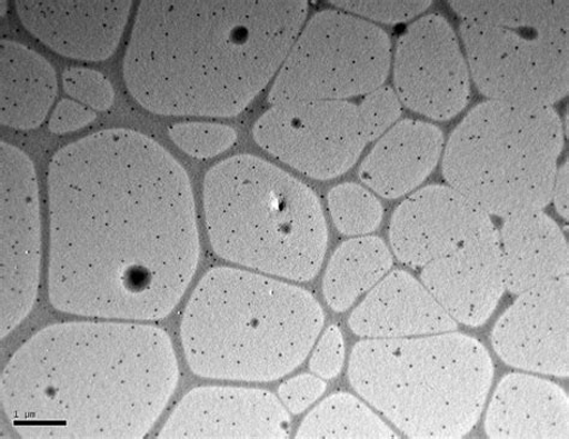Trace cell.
Returning a JSON list of instances; mask_svg holds the SVG:
<instances>
[{
	"label": "cell",
	"instance_id": "1",
	"mask_svg": "<svg viewBox=\"0 0 569 439\" xmlns=\"http://www.w3.org/2000/svg\"><path fill=\"white\" fill-rule=\"evenodd\" d=\"M48 181L52 306L107 320L170 315L200 260L182 164L143 133L103 130L59 150Z\"/></svg>",
	"mask_w": 569,
	"mask_h": 439
},
{
	"label": "cell",
	"instance_id": "2",
	"mask_svg": "<svg viewBox=\"0 0 569 439\" xmlns=\"http://www.w3.org/2000/svg\"><path fill=\"white\" fill-rule=\"evenodd\" d=\"M179 380L167 331L146 325L71 322L27 340L8 361L0 399L23 438H142Z\"/></svg>",
	"mask_w": 569,
	"mask_h": 439
},
{
	"label": "cell",
	"instance_id": "3",
	"mask_svg": "<svg viewBox=\"0 0 569 439\" xmlns=\"http://www.w3.org/2000/svg\"><path fill=\"white\" fill-rule=\"evenodd\" d=\"M303 0H144L128 44L129 92L162 116L232 117L279 72Z\"/></svg>",
	"mask_w": 569,
	"mask_h": 439
},
{
	"label": "cell",
	"instance_id": "4",
	"mask_svg": "<svg viewBox=\"0 0 569 439\" xmlns=\"http://www.w3.org/2000/svg\"><path fill=\"white\" fill-rule=\"evenodd\" d=\"M323 323L320 302L308 291L241 269L216 268L193 290L181 337L198 376L272 382L302 365Z\"/></svg>",
	"mask_w": 569,
	"mask_h": 439
},
{
	"label": "cell",
	"instance_id": "5",
	"mask_svg": "<svg viewBox=\"0 0 569 439\" xmlns=\"http://www.w3.org/2000/svg\"><path fill=\"white\" fill-rule=\"evenodd\" d=\"M493 377L486 347L459 332L369 339L350 357L352 388L417 439L467 436L481 418Z\"/></svg>",
	"mask_w": 569,
	"mask_h": 439
},
{
	"label": "cell",
	"instance_id": "6",
	"mask_svg": "<svg viewBox=\"0 0 569 439\" xmlns=\"http://www.w3.org/2000/svg\"><path fill=\"white\" fill-rule=\"evenodd\" d=\"M206 226L223 260L292 281L319 275L328 230L316 192L278 166L236 156L209 170Z\"/></svg>",
	"mask_w": 569,
	"mask_h": 439
},
{
	"label": "cell",
	"instance_id": "7",
	"mask_svg": "<svg viewBox=\"0 0 569 439\" xmlns=\"http://www.w3.org/2000/svg\"><path fill=\"white\" fill-rule=\"evenodd\" d=\"M565 144L552 106L488 100L456 128L442 154L452 187L491 217L543 210Z\"/></svg>",
	"mask_w": 569,
	"mask_h": 439
},
{
	"label": "cell",
	"instance_id": "8",
	"mask_svg": "<svg viewBox=\"0 0 569 439\" xmlns=\"http://www.w3.org/2000/svg\"><path fill=\"white\" fill-rule=\"evenodd\" d=\"M471 79L493 101L552 106L569 89L568 0H455Z\"/></svg>",
	"mask_w": 569,
	"mask_h": 439
},
{
	"label": "cell",
	"instance_id": "9",
	"mask_svg": "<svg viewBox=\"0 0 569 439\" xmlns=\"http://www.w3.org/2000/svg\"><path fill=\"white\" fill-rule=\"evenodd\" d=\"M391 62V40L385 30L348 12L321 11L298 34L269 102L366 97L385 83Z\"/></svg>",
	"mask_w": 569,
	"mask_h": 439
},
{
	"label": "cell",
	"instance_id": "10",
	"mask_svg": "<svg viewBox=\"0 0 569 439\" xmlns=\"http://www.w3.org/2000/svg\"><path fill=\"white\" fill-rule=\"evenodd\" d=\"M253 138L268 153L318 180L347 173L367 144L357 104L350 101L272 106L254 123Z\"/></svg>",
	"mask_w": 569,
	"mask_h": 439
},
{
	"label": "cell",
	"instance_id": "11",
	"mask_svg": "<svg viewBox=\"0 0 569 439\" xmlns=\"http://www.w3.org/2000/svg\"><path fill=\"white\" fill-rule=\"evenodd\" d=\"M0 335L32 311L41 268V218L34 164L21 149L0 144Z\"/></svg>",
	"mask_w": 569,
	"mask_h": 439
},
{
	"label": "cell",
	"instance_id": "12",
	"mask_svg": "<svg viewBox=\"0 0 569 439\" xmlns=\"http://www.w3.org/2000/svg\"><path fill=\"white\" fill-rule=\"evenodd\" d=\"M393 76L400 101L439 122L460 114L471 99L466 53L452 26L438 13L418 19L399 38Z\"/></svg>",
	"mask_w": 569,
	"mask_h": 439
},
{
	"label": "cell",
	"instance_id": "13",
	"mask_svg": "<svg viewBox=\"0 0 569 439\" xmlns=\"http://www.w3.org/2000/svg\"><path fill=\"white\" fill-rule=\"evenodd\" d=\"M569 279L519 295L491 331L497 355L516 369L567 377L569 373Z\"/></svg>",
	"mask_w": 569,
	"mask_h": 439
},
{
	"label": "cell",
	"instance_id": "14",
	"mask_svg": "<svg viewBox=\"0 0 569 439\" xmlns=\"http://www.w3.org/2000/svg\"><path fill=\"white\" fill-rule=\"evenodd\" d=\"M492 225L486 211L452 187L430 186L397 208L389 241L401 263L423 268Z\"/></svg>",
	"mask_w": 569,
	"mask_h": 439
},
{
	"label": "cell",
	"instance_id": "15",
	"mask_svg": "<svg viewBox=\"0 0 569 439\" xmlns=\"http://www.w3.org/2000/svg\"><path fill=\"white\" fill-rule=\"evenodd\" d=\"M290 417L273 393L251 388L201 387L174 408L160 438H288Z\"/></svg>",
	"mask_w": 569,
	"mask_h": 439
},
{
	"label": "cell",
	"instance_id": "16",
	"mask_svg": "<svg viewBox=\"0 0 569 439\" xmlns=\"http://www.w3.org/2000/svg\"><path fill=\"white\" fill-rule=\"evenodd\" d=\"M421 280L457 323L485 325L506 291L496 226L425 266Z\"/></svg>",
	"mask_w": 569,
	"mask_h": 439
},
{
	"label": "cell",
	"instance_id": "17",
	"mask_svg": "<svg viewBox=\"0 0 569 439\" xmlns=\"http://www.w3.org/2000/svg\"><path fill=\"white\" fill-rule=\"evenodd\" d=\"M23 26L53 51L99 62L117 49L132 7L130 0H18Z\"/></svg>",
	"mask_w": 569,
	"mask_h": 439
},
{
	"label": "cell",
	"instance_id": "18",
	"mask_svg": "<svg viewBox=\"0 0 569 439\" xmlns=\"http://www.w3.org/2000/svg\"><path fill=\"white\" fill-rule=\"evenodd\" d=\"M356 336L403 339L455 331L458 323L409 272L396 270L383 278L350 316Z\"/></svg>",
	"mask_w": 569,
	"mask_h": 439
},
{
	"label": "cell",
	"instance_id": "19",
	"mask_svg": "<svg viewBox=\"0 0 569 439\" xmlns=\"http://www.w3.org/2000/svg\"><path fill=\"white\" fill-rule=\"evenodd\" d=\"M485 429L493 439H568L567 393L543 378L507 375L493 392Z\"/></svg>",
	"mask_w": 569,
	"mask_h": 439
},
{
	"label": "cell",
	"instance_id": "20",
	"mask_svg": "<svg viewBox=\"0 0 569 439\" xmlns=\"http://www.w3.org/2000/svg\"><path fill=\"white\" fill-rule=\"evenodd\" d=\"M445 149L442 131L407 119L389 129L359 166V178L383 199L417 189L436 170Z\"/></svg>",
	"mask_w": 569,
	"mask_h": 439
},
{
	"label": "cell",
	"instance_id": "21",
	"mask_svg": "<svg viewBox=\"0 0 569 439\" xmlns=\"http://www.w3.org/2000/svg\"><path fill=\"white\" fill-rule=\"evenodd\" d=\"M499 238L507 291L519 296L568 276L567 240L543 210L506 218Z\"/></svg>",
	"mask_w": 569,
	"mask_h": 439
},
{
	"label": "cell",
	"instance_id": "22",
	"mask_svg": "<svg viewBox=\"0 0 569 439\" xmlns=\"http://www.w3.org/2000/svg\"><path fill=\"white\" fill-rule=\"evenodd\" d=\"M57 96L52 66L39 53L10 40L0 43V122L31 130L49 114Z\"/></svg>",
	"mask_w": 569,
	"mask_h": 439
},
{
	"label": "cell",
	"instance_id": "23",
	"mask_svg": "<svg viewBox=\"0 0 569 439\" xmlns=\"http://www.w3.org/2000/svg\"><path fill=\"white\" fill-rule=\"evenodd\" d=\"M391 250L379 237H355L342 243L329 261L322 290L327 305L347 311L391 270Z\"/></svg>",
	"mask_w": 569,
	"mask_h": 439
},
{
	"label": "cell",
	"instance_id": "24",
	"mask_svg": "<svg viewBox=\"0 0 569 439\" xmlns=\"http://www.w3.org/2000/svg\"><path fill=\"white\" fill-rule=\"evenodd\" d=\"M297 438H398L368 406L351 393L338 392L325 399L306 417Z\"/></svg>",
	"mask_w": 569,
	"mask_h": 439
},
{
	"label": "cell",
	"instance_id": "25",
	"mask_svg": "<svg viewBox=\"0 0 569 439\" xmlns=\"http://www.w3.org/2000/svg\"><path fill=\"white\" fill-rule=\"evenodd\" d=\"M328 209L337 230L351 237L376 231L383 218L378 197L353 183L340 184L329 191Z\"/></svg>",
	"mask_w": 569,
	"mask_h": 439
},
{
	"label": "cell",
	"instance_id": "26",
	"mask_svg": "<svg viewBox=\"0 0 569 439\" xmlns=\"http://www.w3.org/2000/svg\"><path fill=\"white\" fill-rule=\"evenodd\" d=\"M169 136L179 149L197 159L214 158L237 141V132L231 127L203 122L176 124Z\"/></svg>",
	"mask_w": 569,
	"mask_h": 439
},
{
	"label": "cell",
	"instance_id": "27",
	"mask_svg": "<svg viewBox=\"0 0 569 439\" xmlns=\"http://www.w3.org/2000/svg\"><path fill=\"white\" fill-rule=\"evenodd\" d=\"M331 6L362 20L395 24L421 17L430 8L431 2L427 0H338V2H331Z\"/></svg>",
	"mask_w": 569,
	"mask_h": 439
},
{
	"label": "cell",
	"instance_id": "28",
	"mask_svg": "<svg viewBox=\"0 0 569 439\" xmlns=\"http://www.w3.org/2000/svg\"><path fill=\"white\" fill-rule=\"evenodd\" d=\"M357 109L359 123L369 143L378 141L396 126L401 116V101L395 89L380 87L367 94Z\"/></svg>",
	"mask_w": 569,
	"mask_h": 439
},
{
	"label": "cell",
	"instance_id": "29",
	"mask_svg": "<svg viewBox=\"0 0 569 439\" xmlns=\"http://www.w3.org/2000/svg\"><path fill=\"white\" fill-rule=\"evenodd\" d=\"M63 87L70 97L98 111L109 110L114 101L111 82L91 69H68L63 74Z\"/></svg>",
	"mask_w": 569,
	"mask_h": 439
},
{
	"label": "cell",
	"instance_id": "30",
	"mask_svg": "<svg viewBox=\"0 0 569 439\" xmlns=\"http://www.w3.org/2000/svg\"><path fill=\"white\" fill-rule=\"evenodd\" d=\"M343 359H346V346H343L341 331L336 326L329 327L312 352L310 370L322 380H332L340 373Z\"/></svg>",
	"mask_w": 569,
	"mask_h": 439
},
{
	"label": "cell",
	"instance_id": "31",
	"mask_svg": "<svg viewBox=\"0 0 569 439\" xmlns=\"http://www.w3.org/2000/svg\"><path fill=\"white\" fill-rule=\"evenodd\" d=\"M326 391V383L319 376L299 375L279 387V397L288 410L295 415L302 413Z\"/></svg>",
	"mask_w": 569,
	"mask_h": 439
},
{
	"label": "cell",
	"instance_id": "32",
	"mask_svg": "<svg viewBox=\"0 0 569 439\" xmlns=\"http://www.w3.org/2000/svg\"><path fill=\"white\" fill-rule=\"evenodd\" d=\"M97 116L92 110L72 100H63L57 104L50 120L53 133H67L80 130L94 122Z\"/></svg>",
	"mask_w": 569,
	"mask_h": 439
},
{
	"label": "cell",
	"instance_id": "33",
	"mask_svg": "<svg viewBox=\"0 0 569 439\" xmlns=\"http://www.w3.org/2000/svg\"><path fill=\"white\" fill-rule=\"evenodd\" d=\"M551 201L556 204L558 213L563 219L569 218V163L559 166L556 181H553Z\"/></svg>",
	"mask_w": 569,
	"mask_h": 439
}]
</instances>
